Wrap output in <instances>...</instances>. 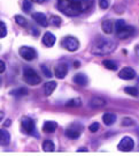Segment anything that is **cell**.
I'll return each instance as SVG.
<instances>
[{
  "label": "cell",
  "mask_w": 139,
  "mask_h": 156,
  "mask_svg": "<svg viewBox=\"0 0 139 156\" xmlns=\"http://www.w3.org/2000/svg\"><path fill=\"white\" fill-rule=\"evenodd\" d=\"M4 117H5V115H4V112L2 111H0V122L4 119Z\"/></svg>",
  "instance_id": "cell-38"
},
{
  "label": "cell",
  "mask_w": 139,
  "mask_h": 156,
  "mask_svg": "<svg viewBox=\"0 0 139 156\" xmlns=\"http://www.w3.org/2000/svg\"><path fill=\"white\" fill-rule=\"evenodd\" d=\"M102 65L107 68V69H111V71H116L117 69V64L113 60H104Z\"/></svg>",
  "instance_id": "cell-23"
},
{
  "label": "cell",
  "mask_w": 139,
  "mask_h": 156,
  "mask_svg": "<svg viewBox=\"0 0 139 156\" xmlns=\"http://www.w3.org/2000/svg\"><path fill=\"white\" fill-rule=\"evenodd\" d=\"M122 126H134V120L132 118H129V117H125L122 119Z\"/></svg>",
  "instance_id": "cell-28"
},
{
  "label": "cell",
  "mask_w": 139,
  "mask_h": 156,
  "mask_svg": "<svg viewBox=\"0 0 139 156\" xmlns=\"http://www.w3.org/2000/svg\"><path fill=\"white\" fill-rule=\"evenodd\" d=\"M79 65H81V64H79L78 62H75V67H78Z\"/></svg>",
  "instance_id": "cell-40"
},
{
  "label": "cell",
  "mask_w": 139,
  "mask_h": 156,
  "mask_svg": "<svg viewBox=\"0 0 139 156\" xmlns=\"http://www.w3.org/2000/svg\"><path fill=\"white\" fill-rule=\"evenodd\" d=\"M134 31H136V29H134L132 26H127V24H125L121 30L116 31V36L120 39H125V38L131 37L134 34Z\"/></svg>",
  "instance_id": "cell-9"
},
{
  "label": "cell",
  "mask_w": 139,
  "mask_h": 156,
  "mask_svg": "<svg viewBox=\"0 0 139 156\" xmlns=\"http://www.w3.org/2000/svg\"><path fill=\"white\" fill-rule=\"evenodd\" d=\"M31 31H32V34H35V35H36V36H37V35H38V30H36V29H32V30H31Z\"/></svg>",
  "instance_id": "cell-39"
},
{
  "label": "cell",
  "mask_w": 139,
  "mask_h": 156,
  "mask_svg": "<svg viewBox=\"0 0 139 156\" xmlns=\"http://www.w3.org/2000/svg\"><path fill=\"white\" fill-rule=\"evenodd\" d=\"M9 125H11V120H9V119H7V122L4 123V126H9Z\"/></svg>",
  "instance_id": "cell-37"
},
{
  "label": "cell",
  "mask_w": 139,
  "mask_h": 156,
  "mask_svg": "<svg viewBox=\"0 0 139 156\" xmlns=\"http://www.w3.org/2000/svg\"><path fill=\"white\" fill-rule=\"evenodd\" d=\"M15 21H16L17 24H20V26H22V27L28 26V21H27L22 15H16V16H15Z\"/></svg>",
  "instance_id": "cell-27"
},
{
  "label": "cell",
  "mask_w": 139,
  "mask_h": 156,
  "mask_svg": "<svg viewBox=\"0 0 139 156\" xmlns=\"http://www.w3.org/2000/svg\"><path fill=\"white\" fill-rule=\"evenodd\" d=\"M58 127V124L55 122H45L43 125V131L45 133H53Z\"/></svg>",
  "instance_id": "cell-20"
},
{
  "label": "cell",
  "mask_w": 139,
  "mask_h": 156,
  "mask_svg": "<svg viewBox=\"0 0 139 156\" xmlns=\"http://www.w3.org/2000/svg\"><path fill=\"white\" fill-rule=\"evenodd\" d=\"M56 88V82L55 81H48L44 84V93L46 96L52 95V93L55 90Z\"/></svg>",
  "instance_id": "cell-19"
},
{
  "label": "cell",
  "mask_w": 139,
  "mask_h": 156,
  "mask_svg": "<svg viewBox=\"0 0 139 156\" xmlns=\"http://www.w3.org/2000/svg\"><path fill=\"white\" fill-rule=\"evenodd\" d=\"M134 141L132 138H130V136H124L121 141H120V144L117 146V148H118V151H131L134 149Z\"/></svg>",
  "instance_id": "cell-7"
},
{
  "label": "cell",
  "mask_w": 139,
  "mask_h": 156,
  "mask_svg": "<svg viewBox=\"0 0 139 156\" xmlns=\"http://www.w3.org/2000/svg\"><path fill=\"white\" fill-rule=\"evenodd\" d=\"M102 120H104V124L107 125V126H111L113 124L116 122V115L114 113H111V112H107L102 116Z\"/></svg>",
  "instance_id": "cell-17"
},
{
  "label": "cell",
  "mask_w": 139,
  "mask_h": 156,
  "mask_svg": "<svg viewBox=\"0 0 139 156\" xmlns=\"http://www.w3.org/2000/svg\"><path fill=\"white\" fill-rule=\"evenodd\" d=\"M54 148H55V146H54L52 140H45L44 142H43V149H44L45 151L50 153V151H54Z\"/></svg>",
  "instance_id": "cell-21"
},
{
  "label": "cell",
  "mask_w": 139,
  "mask_h": 156,
  "mask_svg": "<svg viewBox=\"0 0 139 156\" xmlns=\"http://www.w3.org/2000/svg\"><path fill=\"white\" fill-rule=\"evenodd\" d=\"M0 84H1V79H0Z\"/></svg>",
  "instance_id": "cell-43"
},
{
  "label": "cell",
  "mask_w": 139,
  "mask_h": 156,
  "mask_svg": "<svg viewBox=\"0 0 139 156\" xmlns=\"http://www.w3.org/2000/svg\"><path fill=\"white\" fill-rule=\"evenodd\" d=\"M66 105L67 106H76V108H78V106L82 105V101H81V98H72V100L68 101L67 103H66Z\"/></svg>",
  "instance_id": "cell-25"
},
{
  "label": "cell",
  "mask_w": 139,
  "mask_h": 156,
  "mask_svg": "<svg viewBox=\"0 0 139 156\" xmlns=\"http://www.w3.org/2000/svg\"><path fill=\"white\" fill-rule=\"evenodd\" d=\"M61 46L65 48L67 51L74 52V51L78 50V48H79V41L76 37H74V36H67V37H65V38L62 39Z\"/></svg>",
  "instance_id": "cell-4"
},
{
  "label": "cell",
  "mask_w": 139,
  "mask_h": 156,
  "mask_svg": "<svg viewBox=\"0 0 139 156\" xmlns=\"http://www.w3.org/2000/svg\"><path fill=\"white\" fill-rule=\"evenodd\" d=\"M82 131H83V126L82 125H79V124H72L71 126H69V127L66 129V136L69 138V139H78L79 138V135L82 134Z\"/></svg>",
  "instance_id": "cell-6"
},
{
  "label": "cell",
  "mask_w": 139,
  "mask_h": 156,
  "mask_svg": "<svg viewBox=\"0 0 139 156\" xmlns=\"http://www.w3.org/2000/svg\"><path fill=\"white\" fill-rule=\"evenodd\" d=\"M124 91L127 93V94H129V95H131V96H138V89L137 88H134V87H125L124 88Z\"/></svg>",
  "instance_id": "cell-26"
},
{
  "label": "cell",
  "mask_w": 139,
  "mask_h": 156,
  "mask_svg": "<svg viewBox=\"0 0 139 156\" xmlns=\"http://www.w3.org/2000/svg\"><path fill=\"white\" fill-rule=\"evenodd\" d=\"M78 151H88V149H85V148H82V149H78Z\"/></svg>",
  "instance_id": "cell-41"
},
{
  "label": "cell",
  "mask_w": 139,
  "mask_h": 156,
  "mask_svg": "<svg viewBox=\"0 0 139 156\" xmlns=\"http://www.w3.org/2000/svg\"><path fill=\"white\" fill-rule=\"evenodd\" d=\"M21 126H22L23 132L27 134H34L35 132V122L29 117H23L21 120Z\"/></svg>",
  "instance_id": "cell-8"
},
{
  "label": "cell",
  "mask_w": 139,
  "mask_h": 156,
  "mask_svg": "<svg viewBox=\"0 0 139 156\" xmlns=\"http://www.w3.org/2000/svg\"><path fill=\"white\" fill-rule=\"evenodd\" d=\"M11 95H13V96H24V95H28V89L24 88V87H21V88L12 90Z\"/></svg>",
  "instance_id": "cell-22"
},
{
  "label": "cell",
  "mask_w": 139,
  "mask_h": 156,
  "mask_svg": "<svg viewBox=\"0 0 139 156\" xmlns=\"http://www.w3.org/2000/svg\"><path fill=\"white\" fill-rule=\"evenodd\" d=\"M55 42H56V37L52 33L47 31V33L44 34V36H43V44L45 46L51 48V46H53V45L55 44Z\"/></svg>",
  "instance_id": "cell-13"
},
{
  "label": "cell",
  "mask_w": 139,
  "mask_h": 156,
  "mask_svg": "<svg viewBox=\"0 0 139 156\" xmlns=\"http://www.w3.org/2000/svg\"><path fill=\"white\" fill-rule=\"evenodd\" d=\"M93 0H58V8L67 16H78L92 7Z\"/></svg>",
  "instance_id": "cell-1"
},
{
  "label": "cell",
  "mask_w": 139,
  "mask_h": 156,
  "mask_svg": "<svg viewBox=\"0 0 139 156\" xmlns=\"http://www.w3.org/2000/svg\"><path fill=\"white\" fill-rule=\"evenodd\" d=\"M106 104H107V102H106L105 98H102V97H98V96L92 97L91 101L89 102L90 108H92V109H100V108H104Z\"/></svg>",
  "instance_id": "cell-12"
},
{
  "label": "cell",
  "mask_w": 139,
  "mask_h": 156,
  "mask_svg": "<svg viewBox=\"0 0 139 156\" xmlns=\"http://www.w3.org/2000/svg\"><path fill=\"white\" fill-rule=\"evenodd\" d=\"M74 82L76 84H78V86L84 87V86L88 84L89 79H88V76H86L85 74H83V73H78V74H76V75L74 76Z\"/></svg>",
  "instance_id": "cell-16"
},
{
  "label": "cell",
  "mask_w": 139,
  "mask_h": 156,
  "mask_svg": "<svg viewBox=\"0 0 139 156\" xmlns=\"http://www.w3.org/2000/svg\"><path fill=\"white\" fill-rule=\"evenodd\" d=\"M7 35V27L2 21H0V38H4Z\"/></svg>",
  "instance_id": "cell-29"
},
{
  "label": "cell",
  "mask_w": 139,
  "mask_h": 156,
  "mask_svg": "<svg viewBox=\"0 0 139 156\" xmlns=\"http://www.w3.org/2000/svg\"><path fill=\"white\" fill-rule=\"evenodd\" d=\"M118 76L121 79H123V80H132L136 76V72H134L131 67H124V68H122L120 71Z\"/></svg>",
  "instance_id": "cell-10"
},
{
  "label": "cell",
  "mask_w": 139,
  "mask_h": 156,
  "mask_svg": "<svg viewBox=\"0 0 139 156\" xmlns=\"http://www.w3.org/2000/svg\"><path fill=\"white\" fill-rule=\"evenodd\" d=\"M6 71V64L2 60H0V74Z\"/></svg>",
  "instance_id": "cell-35"
},
{
  "label": "cell",
  "mask_w": 139,
  "mask_h": 156,
  "mask_svg": "<svg viewBox=\"0 0 139 156\" xmlns=\"http://www.w3.org/2000/svg\"><path fill=\"white\" fill-rule=\"evenodd\" d=\"M40 68H41V71H43V74H44L46 78H52V71H50V68L46 66V65H41L40 66Z\"/></svg>",
  "instance_id": "cell-30"
},
{
  "label": "cell",
  "mask_w": 139,
  "mask_h": 156,
  "mask_svg": "<svg viewBox=\"0 0 139 156\" xmlns=\"http://www.w3.org/2000/svg\"><path fill=\"white\" fill-rule=\"evenodd\" d=\"M31 8H32L31 1H30V0H24V1H23V11L25 12V13H29Z\"/></svg>",
  "instance_id": "cell-31"
},
{
  "label": "cell",
  "mask_w": 139,
  "mask_h": 156,
  "mask_svg": "<svg viewBox=\"0 0 139 156\" xmlns=\"http://www.w3.org/2000/svg\"><path fill=\"white\" fill-rule=\"evenodd\" d=\"M50 23L54 27H59L61 24V17L58 16V15H52L50 17Z\"/></svg>",
  "instance_id": "cell-24"
},
{
  "label": "cell",
  "mask_w": 139,
  "mask_h": 156,
  "mask_svg": "<svg viewBox=\"0 0 139 156\" xmlns=\"http://www.w3.org/2000/svg\"><path fill=\"white\" fill-rule=\"evenodd\" d=\"M11 142V134L7 129H0V146H7Z\"/></svg>",
  "instance_id": "cell-15"
},
{
  "label": "cell",
  "mask_w": 139,
  "mask_h": 156,
  "mask_svg": "<svg viewBox=\"0 0 139 156\" xmlns=\"http://www.w3.org/2000/svg\"><path fill=\"white\" fill-rule=\"evenodd\" d=\"M23 78H24V81L30 86H37L41 82V78L36 73V71L30 67L23 69Z\"/></svg>",
  "instance_id": "cell-3"
},
{
  "label": "cell",
  "mask_w": 139,
  "mask_h": 156,
  "mask_svg": "<svg viewBox=\"0 0 139 156\" xmlns=\"http://www.w3.org/2000/svg\"><path fill=\"white\" fill-rule=\"evenodd\" d=\"M32 19H34L36 22L38 23L39 26H43V27H47L48 21H47V17L43 13H34L32 14Z\"/></svg>",
  "instance_id": "cell-14"
},
{
  "label": "cell",
  "mask_w": 139,
  "mask_h": 156,
  "mask_svg": "<svg viewBox=\"0 0 139 156\" xmlns=\"http://www.w3.org/2000/svg\"><path fill=\"white\" fill-rule=\"evenodd\" d=\"M99 127H100V126H99V124H98V123H93V124H91V125H90L89 129L91 131V132H93V133H94V132H97V131L99 129Z\"/></svg>",
  "instance_id": "cell-33"
},
{
  "label": "cell",
  "mask_w": 139,
  "mask_h": 156,
  "mask_svg": "<svg viewBox=\"0 0 139 156\" xmlns=\"http://www.w3.org/2000/svg\"><path fill=\"white\" fill-rule=\"evenodd\" d=\"M136 51H137V53H138V57H139V45L136 48Z\"/></svg>",
  "instance_id": "cell-42"
},
{
  "label": "cell",
  "mask_w": 139,
  "mask_h": 156,
  "mask_svg": "<svg viewBox=\"0 0 139 156\" xmlns=\"http://www.w3.org/2000/svg\"><path fill=\"white\" fill-rule=\"evenodd\" d=\"M101 28H102V31L107 35H109L114 31V24L111 22V20H105V21H102L101 23Z\"/></svg>",
  "instance_id": "cell-18"
},
{
  "label": "cell",
  "mask_w": 139,
  "mask_h": 156,
  "mask_svg": "<svg viewBox=\"0 0 139 156\" xmlns=\"http://www.w3.org/2000/svg\"><path fill=\"white\" fill-rule=\"evenodd\" d=\"M99 6L102 9H106L109 6V2H108V0H99Z\"/></svg>",
  "instance_id": "cell-34"
},
{
  "label": "cell",
  "mask_w": 139,
  "mask_h": 156,
  "mask_svg": "<svg viewBox=\"0 0 139 156\" xmlns=\"http://www.w3.org/2000/svg\"><path fill=\"white\" fill-rule=\"evenodd\" d=\"M115 49H116L115 42L99 36V37L93 42V44H92L91 53L94 55V56H105V55L111 53Z\"/></svg>",
  "instance_id": "cell-2"
},
{
  "label": "cell",
  "mask_w": 139,
  "mask_h": 156,
  "mask_svg": "<svg viewBox=\"0 0 139 156\" xmlns=\"http://www.w3.org/2000/svg\"><path fill=\"white\" fill-rule=\"evenodd\" d=\"M124 26H125V21H124V20H117L116 23H115V26H114V28H115L116 31H118V30H121Z\"/></svg>",
  "instance_id": "cell-32"
},
{
  "label": "cell",
  "mask_w": 139,
  "mask_h": 156,
  "mask_svg": "<svg viewBox=\"0 0 139 156\" xmlns=\"http://www.w3.org/2000/svg\"><path fill=\"white\" fill-rule=\"evenodd\" d=\"M68 74V66L66 64H59L56 65L54 68V75L58 79H63L66 78V75Z\"/></svg>",
  "instance_id": "cell-11"
},
{
  "label": "cell",
  "mask_w": 139,
  "mask_h": 156,
  "mask_svg": "<svg viewBox=\"0 0 139 156\" xmlns=\"http://www.w3.org/2000/svg\"><path fill=\"white\" fill-rule=\"evenodd\" d=\"M30 1H34V2H37V4H43L45 0H30Z\"/></svg>",
  "instance_id": "cell-36"
},
{
  "label": "cell",
  "mask_w": 139,
  "mask_h": 156,
  "mask_svg": "<svg viewBox=\"0 0 139 156\" xmlns=\"http://www.w3.org/2000/svg\"><path fill=\"white\" fill-rule=\"evenodd\" d=\"M18 53L20 56L22 57L24 60H28V62H31L37 58V51L35 50L34 48H30V46H22L18 50Z\"/></svg>",
  "instance_id": "cell-5"
}]
</instances>
